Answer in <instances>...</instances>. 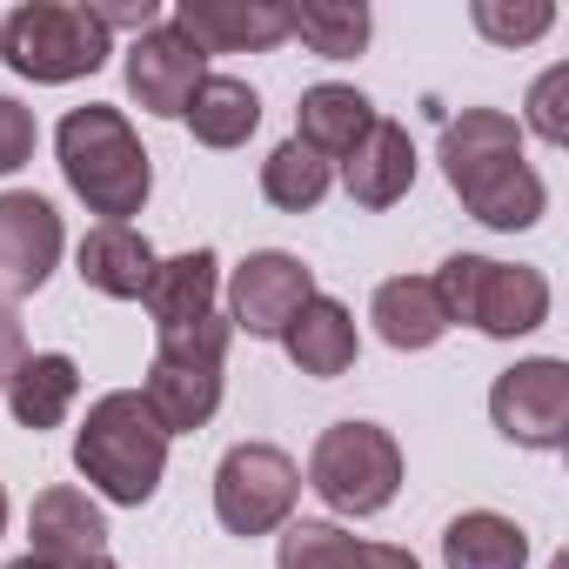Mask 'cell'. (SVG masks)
<instances>
[{"label":"cell","instance_id":"603a6c76","mask_svg":"<svg viewBox=\"0 0 569 569\" xmlns=\"http://www.w3.org/2000/svg\"><path fill=\"white\" fill-rule=\"evenodd\" d=\"M522 562H529V536L496 509H462L442 529V569H522Z\"/></svg>","mask_w":569,"mask_h":569},{"label":"cell","instance_id":"9c48e42d","mask_svg":"<svg viewBox=\"0 0 569 569\" xmlns=\"http://www.w3.org/2000/svg\"><path fill=\"white\" fill-rule=\"evenodd\" d=\"M489 422L516 449H569V362L529 356L502 369L489 389Z\"/></svg>","mask_w":569,"mask_h":569},{"label":"cell","instance_id":"4fadbf2b","mask_svg":"<svg viewBox=\"0 0 569 569\" xmlns=\"http://www.w3.org/2000/svg\"><path fill=\"white\" fill-rule=\"evenodd\" d=\"M174 28L201 54H268L289 41V0H174Z\"/></svg>","mask_w":569,"mask_h":569},{"label":"cell","instance_id":"7402d4cb","mask_svg":"<svg viewBox=\"0 0 569 569\" xmlns=\"http://www.w3.org/2000/svg\"><path fill=\"white\" fill-rule=\"evenodd\" d=\"M74 396H81V369H74V356L41 349V356H28V362L14 369V382H8V416H14L21 429L41 436V429H61V422H68Z\"/></svg>","mask_w":569,"mask_h":569},{"label":"cell","instance_id":"7a4b0ae2","mask_svg":"<svg viewBox=\"0 0 569 569\" xmlns=\"http://www.w3.org/2000/svg\"><path fill=\"white\" fill-rule=\"evenodd\" d=\"M54 154H61L68 188H74V194L88 201V214H101V221H128V214H141L148 194H154L148 148H141V134L128 128L121 108H101V101L74 108V114L54 128Z\"/></svg>","mask_w":569,"mask_h":569},{"label":"cell","instance_id":"2e32d148","mask_svg":"<svg viewBox=\"0 0 569 569\" xmlns=\"http://www.w3.org/2000/svg\"><path fill=\"white\" fill-rule=\"evenodd\" d=\"M369 322L402 356H422V349H436L449 336V309H442L429 274H389L382 289H376V302H369Z\"/></svg>","mask_w":569,"mask_h":569},{"label":"cell","instance_id":"cb8c5ba5","mask_svg":"<svg viewBox=\"0 0 569 569\" xmlns=\"http://www.w3.org/2000/svg\"><path fill=\"white\" fill-rule=\"evenodd\" d=\"M181 121L194 128L201 148H241V141L261 128V94H254L248 81H234V74H208V81L194 88V101H188Z\"/></svg>","mask_w":569,"mask_h":569},{"label":"cell","instance_id":"e0dca14e","mask_svg":"<svg viewBox=\"0 0 569 569\" xmlns=\"http://www.w3.org/2000/svg\"><path fill=\"white\" fill-rule=\"evenodd\" d=\"M274 569H422L396 542H362L336 522H289L274 549Z\"/></svg>","mask_w":569,"mask_h":569},{"label":"cell","instance_id":"44dd1931","mask_svg":"<svg viewBox=\"0 0 569 569\" xmlns=\"http://www.w3.org/2000/svg\"><path fill=\"white\" fill-rule=\"evenodd\" d=\"M281 349H289V362L316 382H336L356 369V316L336 302V296H316L289 329H281Z\"/></svg>","mask_w":569,"mask_h":569},{"label":"cell","instance_id":"f1b7e54d","mask_svg":"<svg viewBox=\"0 0 569 569\" xmlns=\"http://www.w3.org/2000/svg\"><path fill=\"white\" fill-rule=\"evenodd\" d=\"M28 154H34V114L14 94H0V174L28 168Z\"/></svg>","mask_w":569,"mask_h":569},{"label":"cell","instance_id":"5bb4252c","mask_svg":"<svg viewBox=\"0 0 569 569\" xmlns=\"http://www.w3.org/2000/svg\"><path fill=\"white\" fill-rule=\"evenodd\" d=\"M28 556L54 562V569H94L108 562V516L88 502V489H41L28 509Z\"/></svg>","mask_w":569,"mask_h":569},{"label":"cell","instance_id":"6da1fadb","mask_svg":"<svg viewBox=\"0 0 569 569\" xmlns=\"http://www.w3.org/2000/svg\"><path fill=\"white\" fill-rule=\"evenodd\" d=\"M442 174L462 194V208L496 234L536 228L549 208L542 174L522 161V121H509L502 108H462L442 128Z\"/></svg>","mask_w":569,"mask_h":569},{"label":"cell","instance_id":"ba28073f","mask_svg":"<svg viewBox=\"0 0 569 569\" xmlns=\"http://www.w3.org/2000/svg\"><path fill=\"white\" fill-rule=\"evenodd\" d=\"M302 496V469L289 449L274 442H234L214 469V522L228 536H268L296 516Z\"/></svg>","mask_w":569,"mask_h":569},{"label":"cell","instance_id":"ac0fdd59","mask_svg":"<svg viewBox=\"0 0 569 569\" xmlns=\"http://www.w3.org/2000/svg\"><path fill=\"white\" fill-rule=\"evenodd\" d=\"M81 281L94 296H108V302H141V289H148V274H154V248H148V234L141 228H128V221H101V228H88V241H81Z\"/></svg>","mask_w":569,"mask_h":569},{"label":"cell","instance_id":"5b68a950","mask_svg":"<svg viewBox=\"0 0 569 569\" xmlns=\"http://www.w3.org/2000/svg\"><path fill=\"white\" fill-rule=\"evenodd\" d=\"M436 296L449 309V329L469 322L496 342H516V336H536L549 322V281L542 268H522V261H489V254H449L436 274Z\"/></svg>","mask_w":569,"mask_h":569},{"label":"cell","instance_id":"484cf974","mask_svg":"<svg viewBox=\"0 0 569 569\" xmlns=\"http://www.w3.org/2000/svg\"><path fill=\"white\" fill-rule=\"evenodd\" d=\"M336 188V168L322 154H309L302 141H281L268 161H261V194L281 208V214H309L322 208V194Z\"/></svg>","mask_w":569,"mask_h":569},{"label":"cell","instance_id":"7c38bea8","mask_svg":"<svg viewBox=\"0 0 569 569\" xmlns=\"http://www.w3.org/2000/svg\"><path fill=\"white\" fill-rule=\"evenodd\" d=\"M201 81H208V54H201L174 21H161V28L134 34V48H128V94H134L148 114L181 121Z\"/></svg>","mask_w":569,"mask_h":569},{"label":"cell","instance_id":"d6a6232c","mask_svg":"<svg viewBox=\"0 0 569 569\" xmlns=\"http://www.w3.org/2000/svg\"><path fill=\"white\" fill-rule=\"evenodd\" d=\"M549 569H569V562H562V556H556V562H549Z\"/></svg>","mask_w":569,"mask_h":569},{"label":"cell","instance_id":"f546056e","mask_svg":"<svg viewBox=\"0 0 569 569\" xmlns=\"http://www.w3.org/2000/svg\"><path fill=\"white\" fill-rule=\"evenodd\" d=\"M28 362V336H21V316H14V302H0V389L14 382V369Z\"/></svg>","mask_w":569,"mask_h":569},{"label":"cell","instance_id":"9a60e30c","mask_svg":"<svg viewBox=\"0 0 569 569\" xmlns=\"http://www.w3.org/2000/svg\"><path fill=\"white\" fill-rule=\"evenodd\" d=\"M342 188L362 208H396L416 188V141H409V128H396V121L376 114V128L342 154Z\"/></svg>","mask_w":569,"mask_h":569},{"label":"cell","instance_id":"d6986e66","mask_svg":"<svg viewBox=\"0 0 569 569\" xmlns=\"http://www.w3.org/2000/svg\"><path fill=\"white\" fill-rule=\"evenodd\" d=\"M369 128H376V101H369L362 88H349V81H316V88L302 94V108H296V141H302L309 154H322L329 168H336Z\"/></svg>","mask_w":569,"mask_h":569},{"label":"cell","instance_id":"3957f363","mask_svg":"<svg viewBox=\"0 0 569 569\" xmlns=\"http://www.w3.org/2000/svg\"><path fill=\"white\" fill-rule=\"evenodd\" d=\"M168 442H174V436L154 422V409L141 402V389H108V396L88 409L81 436H74V469H81L108 502L141 509V502L161 489V476H168Z\"/></svg>","mask_w":569,"mask_h":569},{"label":"cell","instance_id":"4dcf8cb0","mask_svg":"<svg viewBox=\"0 0 569 569\" xmlns=\"http://www.w3.org/2000/svg\"><path fill=\"white\" fill-rule=\"evenodd\" d=\"M8 569H54V562H41V556H21V562H8Z\"/></svg>","mask_w":569,"mask_h":569},{"label":"cell","instance_id":"ffe728a7","mask_svg":"<svg viewBox=\"0 0 569 569\" xmlns=\"http://www.w3.org/2000/svg\"><path fill=\"white\" fill-rule=\"evenodd\" d=\"M214 289H221V261H214V248H188V254H174V261H154L141 302H148L154 329H181V322L214 316Z\"/></svg>","mask_w":569,"mask_h":569},{"label":"cell","instance_id":"277c9868","mask_svg":"<svg viewBox=\"0 0 569 569\" xmlns=\"http://www.w3.org/2000/svg\"><path fill=\"white\" fill-rule=\"evenodd\" d=\"M228 316H201L181 329H154V362L141 382V402L154 409V422L168 436H194L214 422L221 409V362H228Z\"/></svg>","mask_w":569,"mask_h":569},{"label":"cell","instance_id":"8992f818","mask_svg":"<svg viewBox=\"0 0 569 569\" xmlns=\"http://www.w3.org/2000/svg\"><path fill=\"white\" fill-rule=\"evenodd\" d=\"M0 61L34 88H68L108 61V28L81 0H28L0 21Z\"/></svg>","mask_w":569,"mask_h":569},{"label":"cell","instance_id":"83f0119b","mask_svg":"<svg viewBox=\"0 0 569 569\" xmlns=\"http://www.w3.org/2000/svg\"><path fill=\"white\" fill-rule=\"evenodd\" d=\"M529 134L542 141H569V68H549L536 88H529Z\"/></svg>","mask_w":569,"mask_h":569},{"label":"cell","instance_id":"d4e9b609","mask_svg":"<svg viewBox=\"0 0 569 569\" xmlns=\"http://www.w3.org/2000/svg\"><path fill=\"white\" fill-rule=\"evenodd\" d=\"M289 34H302V48L322 61H356L376 34V14L362 0H302L289 8Z\"/></svg>","mask_w":569,"mask_h":569},{"label":"cell","instance_id":"52a82bcc","mask_svg":"<svg viewBox=\"0 0 569 569\" xmlns=\"http://www.w3.org/2000/svg\"><path fill=\"white\" fill-rule=\"evenodd\" d=\"M309 489L336 516H382L402 489V449L382 422H329L309 449Z\"/></svg>","mask_w":569,"mask_h":569},{"label":"cell","instance_id":"1f68e13d","mask_svg":"<svg viewBox=\"0 0 569 569\" xmlns=\"http://www.w3.org/2000/svg\"><path fill=\"white\" fill-rule=\"evenodd\" d=\"M0 536H8V489H0Z\"/></svg>","mask_w":569,"mask_h":569},{"label":"cell","instance_id":"836d02e7","mask_svg":"<svg viewBox=\"0 0 569 569\" xmlns=\"http://www.w3.org/2000/svg\"><path fill=\"white\" fill-rule=\"evenodd\" d=\"M94 569H114V562H94Z\"/></svg>","mask_w":569,"mask_h":569},{"label":"cell","instance_id":"30bf717a","mask_svg":"<svg viewBox=\"0 0 569 569\" xmlns=\"http://www.w3.org/2000/svg\"><path fill=\"white\" fill-rule=\"evenodd\" d=\"M309 302H316V268H302V254L254 248L228 274V329H248L254 342H281V329Z\"/></svg>","mask_w":569,"mask_h":569},{"label":"cell","instance_id":"8fae6325","mask_svg":"<svg viewBox=\"0 0 569 569\" xmlns=\"http://www.w3.org/2000/svg\"><path fill=\"white\" fill-rule=\"evenodd\" d=\"M61 214L48 194L34 188H14L0 194V302H21V296H41L48 274L61 268Z\"/></svg>","mask_w":569,"mask_h":569},{"label":"cell","instance_id":"4316f807","mask_svg":"<svg viewBox=\"0 0 569 569\" xmlns=\"http://www.w3.org/2000/svg\"><path fill=\"white\" fill-rule=\"evenodd\" d=\"M469 21L496 48H529V41H542L556 28V8H549V0H522V8H509V0H476Z\"/></svg>","mask_w":569,"mask_h":569}]
</instances>
